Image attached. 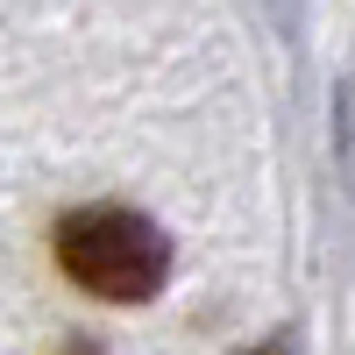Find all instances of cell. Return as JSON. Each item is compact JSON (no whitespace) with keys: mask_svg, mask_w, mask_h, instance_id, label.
I'll return each mask as SVG.
<instances>
[{"mask_svg":"<svg viewBox=\"0 0 355 355\" xmlns=\"http://www.w3.org/2000/svg\"><path fill=\"white\" fill-rule=\"evenodd\" d=\"M57 263L78 291H93L107 306H142L157 299L171 277V242L150 214L128 206H78L57 220Z\"/></svg>","mask_w":355,"mask_h":355,"instance_id":"1","label":"cell"}]
</instances>
